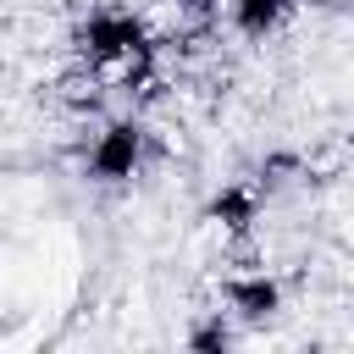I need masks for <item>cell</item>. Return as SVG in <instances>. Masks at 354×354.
I'll list each match as a JSON object with an SVG mask.
<instances>
[{"instance_id": "4", "label": "cell", "mask_w": 354, "mask_h": 354, "mask_svg": "<svg viewBox=\"0 0 354 354\" xmlns=\"http://www.w3.org/2000/svg\"><path fill=\"white\" fill-rule=\"evenodd\" d=\"M205 221H216L232 238H249L254 221H260V183H227V188H216L210 205H205Z\"/></svg>"}, {"instance_id": "7", "label": "cell", "mask_w": 354, "mask_h": 354, "mask_svg": "<svg viewBox=\"0 0 354 354\" xmlns=\"http://www.w3.org/2000/svg\"><path fill=\"white\" fill-rule=\"evenodd\" d=\"M177 6H183V11H216L221 0H177Z\"/></svg>"}, {"instance_id": "5", "label": "cell", "mask_w": 354, "mask_h": 354, "mask_svg": "<svg viewBox=\"0 0 354 354\" xmlns=\"http://www.w3.org/2000/svg\"><path fill=\"white\" fill-rule=\"evenodd\" d=\"M304 0H227V17L243 39H271Z\"/></svg>"}, {"instance_id": "8", "label": "cell", "mask_w": 354, "mask_h": 354, "mask_svg": "<svg viewBox=\"0 0 354 354\" xmlns=\"http://www.w3.org/2000/svg\"><path fill=\"white\" fill-rule=\"evenodd\" d=\"M310 6H332V0H310Z\"/></svg>"}, {"instance_id": "1", "label": "cell", "mask_w": 354, "mask_h": 354, "mask_svg": "<svg viewBox=\"0 0 354 354\" xmlns=\"http://www.w3.org/2000/svg\"><path fill=\"white\" fill-rule=\"evenodd\" d=\"M72 44H77V55H83L88 66H122V61H133L138 50H149L155 39H149V22H144L138 11H127V6H94V11L77 22Z\"/></svg>"}, {"instance_id": "6", "label": "cell", "mask_w": 354, "mask_h": 354, "mask_svg": "<svg viewBox=\"0 0 354 354\" xmlns=\"http://www.w3.org/2000/svg\"><path fill=\"white\" fill-rule=\"evenodd\" d=\"M232 343H238V321H232L227 310H210L205 321L188 326V348H194V354H227Z\"/></svg>"}, {"instance_id": "3", "label": "cell", "mask_w": 354, "mask_h": 354, "mask_svg": "<svg viewBox=\"0 0 354 354\" xmlns=\"http://www.w3.org/2000/svg\"><path fill=\"white\" fill-rule=\"evenodd\" d=\"M221 299H227V315L238 326H266L282 315V282L271 271H232L221 282Z\"/></svg>"}, {"instance_id": "2", "label": "cell", "mask_w": 354, "mask_h": 354, "mask_svg": "<svg viewBox=\"0 0 354 354\" xmlns=\"http://www.w3.org/2000/svg\"><path fill=\"white\" fill-rule=\"evenodd\" d=\"M144 160H149V133H144V122L122 116V122H105V127H100V138L88 144L83 171H88L94 183L116 188V183H133V177L144 171Z\"/></svg>"}]
</instances>
